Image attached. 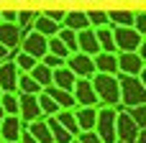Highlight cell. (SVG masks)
I'll return each instance as SVG.
<instances>
[{"label": "cell", "instance_id": "obj_1", "mask_svg": "<svg viewBox=\"0 0 146 143\" xmlns=\"http://www.w3.org/2000/svg\"><path fill=\"white\" fill-rule=\"evenodd\" d=\"M92 82V90L98 95V107L105 105V107H118L121 105V84H118V74H92L90 77Z\"/></svg>", "mask_w": 146, "mask_h": 143}, {"label": "cell", "instance_id": "obj_2", "mask_svg": "<svg viewBox=\"0 0 146 143\" xmlns=\"http://www.w3.org/2000/svg\"><path fill=\"white\" fill-rule=\"evenodd\" d=\"M118 84H121V107L133 110L146 105V90L139 77H128V74H118Z\"/></svg>", "mask_w": 146, "mask_h": 143}, {"label": "cell", "instance_id": "obj_3", "mask_svg": "<svg viewBox=\"0 0 146 143\" xmlns=\"http://www.w3.org/2000/svg\"><path fill=\"white\" fill-rule=\"evenodd\" d=\"M115 138L121 143H136V136H139V123L136 118L131 115V110L126 107H115Z\"/></svg>", "mask_w": 146, "mask_h": 143}, {"label": "cell", "instance_id": "obj_4", "mask_svg": "<svg viewBox=\"0 0 146 143\" xmlns=\"http://www.w3.org/2000/svg\"><path fill=\"white\" fill-rule=\"evenodd\" d=\"M115 107H105L100 105L98 107V118H95V133L100 136L103 143H115Z\"/></svg>", "mask_w": 146, "mask_h": 143}, {"label": "cell", "instance_id": "obj_5", "mask_svg": "<svg viewBox=\"0 0 146 143\" xmlns=\"http://www.w3.org/2000/svg\"><path fill=\"white\" fill-rule=\"evenodd\" d=\"M113 41H115V51H139L144 38L136 33L133 26H113Z\"/></svg>", "mask_w": 146, "mask_h": 143}, {"label": "cell", "instance_id": "obj_6", "mask_svg": "<svg viewBox=\"0 0 146 143\" xmlns=\"http://www.w3.org/2000/svg\"><path fill=\"white\" fill-rule=\"evenodd\" d=\"M46 36H41V33H36L33 28L31 31H26L23 36H21V43H18V51H23V54H28V56H33V59H44V54H46Z\"/></svg>", "mask_w": 146, "mask_h": 143}, {"label": "cell", "instance_id": "obj_7", "mask_svg": "<svg viewBox=\"0 0 146 143\" xmlns=\"http://www.w3.org/2000/svg\"><path fill=\"white\" fill-rule=\"evenodd\" d=\"M72 97L80 107H98V95L92 90V82L85 79V77H77L74 79V87H72Z\"/></svg>", "mask_w": 146, "mask_h": 143}, {"label": "cell", "instance_id": "obj_8", "mask_svg": "<svg viewBox=\"0 0 146 143\" xmlns=\"http://www.w3.org/2000/svg\"><path fill=\"white\" fill-rule=\"evenodd\" d=\"M64 64L72 69V74H74V77H85V79H90V77L95 74V61H92V56H90V54L74 51V54H69V56H67V61H64Z\"/></svg>", "mask_w": 146, "mask_h": 143}, {"label": "cell", "instance_id": "obj_9", "mask_svg": "<svg viewBox=\"0 0 146 143\" xmlns=\"http://www.w3.org/2000/svg\"><path fill=\"white\" fill-rule=\"evenodd\" d=\"M18 67L13 59L0 61V92H18Z\"/></svg>", "mask_w": 146, "mask_h": 143}, {"label": "cell", "instance_id": "obj_10", "mask_svg": "<svg viewBox=\"0 0 146 143\" xmlns=\"http://www.w3.org/2000/svg\"><path fill=\"white\" fill-rule=\"evenodd\" d=\"M141 69H144V61L136 51H118V74L139 77Z\"/></svg>", "mask_w": 146, "mask_h": 143}, {"label": "cell", "instance_id": "obj_11", "mask_svg": "<svg viewBox=\"0 0 146 143\" xmlns=\"http://www.w3.org/2000/svg\"><path fill=\"white\" fill-rule=\"evenodd\" d=\"M18 118L26 123H33L41 118V110H38V100L36 95H18Z\"/></svg>", "mask_w": 146, "mask_h": 143}, {"label": "cell", "instance_id": "obj_12", "mask_svg": "<svg viewBox=\"0 0 146 143\" xmlns=\"http://www.w3.org/2000/svg\"><path fill=\"white\" fill-rule=\"evenodd\" d=\"M23 128H26V125H23V120H21L18 115H5V118L0 120V138L5 143H18Z\"/></svg>", "mask_w": 146, "mask_h": 143}, {"label": "cell", "instance_id": "obj_13", "mask_svg": "<svg viewBox=\"0 0 146 143\" xmlns=\"http://www.w3.org/2000/svg\"><path fill=\"white\" fill-rule=\"evenodd\" d=\"M77 51L82 54H100V43H98V36H95V28H82L77 31Z\"/></svg>", "mask_w": 146, "mask_h": 143}, {"label": "cell", "instance_id": "obj_14", "mask_svg": "<svg viewBox=\"0 0 146 143\" xmlns=\"http://www.w3.org/2000/svg\"><path fill=\"white\" fill-rule=\"evenodd\" d=\"M95 61V72L98 74H118V54H108V51H100L92 56Z\"/></svg>", "mask_w": 146, "mask_h": 143}, {"label": "cell", "instance_id": "obj_15", "mask_svg": "<svg viewBox=\"0 0 146 143\" xmlns=\"http://www.w3.org/2000/svg\"><path fill=\"white\" fill-rule=\"evenodd\" d=\"M21 28L15 26V23H5V20H0V43L3 46H8L10 51L13 49H18V43H21Z\"/></svg>", "mask_w": 146, "mask_h": 143}, {"label": "cell", "instance_id": "obj_16", "mask_svg": "<svg viewBox=\"0 0 146 143\" xmlns=\"http://www.w3.org/2000/svg\"><path fill=\"white\" fill-rule=\"evenodd\" d=\"M44 92H46V95L59 105V110H74V107H77V102H74L72 92H67V90H59V87L49 84V87H44Z\"/></svg>", "mask_w": 146, "mask_h": 143}, {"label": "cell", "instance_id": "obj_17", "mask_svg": "<svg viewBox=\"0 0 146 143\" xmlns=\"http://www.w3.org/2000/svg\"><path fill=\"white\" fill-rule=\"evenodd\" d=\"M74 74H72V69L64 64V67H59V69H51V84L54 87H59V90H67V92H72V87H74Z\"/></svg>", "mask_w": 146, "mask_h": 143}, {"label": "cell", "instance_id": "obj_18", "mask_svg": "<svg viewBox=\"0 0 146 143\" xmlns=\"http://www.w3.org/2000/svg\"><path fill=\"white\" fill-rule=\"evenodd\" d=\"M74 120L80 130H95V118H98V107H74Z\"/></svg>", "mask_w": 146, "mask_h": 143}, {"label": "cell", "instance_id": "obj_19", "mask_svg": "<svg viewBox=\"0 0 146 143\" xmlns=\"http://www.w3.org/2000/svg\"><path fill=\"white\" fill-rule=\"evenodd\" d=\"M36 33H41V36H46V38H51V36H56V31L62 28L56 20H51V18H46L41 10H38V15H36V20H33V26H31Z\"/></svg>", "mask_w": 146, "mask_h": 143}, {"label": "cell", "instance_id": "obj_20", "mask_svg": "<svg viewBox=\"0 0 146 143\" xmlns=\"http://www.w3.org/2000/svg\"><path fill=\"white\" fill-rule=\"evenodd\" d=\"M26 130H28L38 143H54L51 130H49V125H46L44 118H38V120H33V123H26Z\"/></svg>", "mask_w": 146, "mask_h": 143}, {"label": "cell", "instance_id": "obj_21", "mask_svg": "<svg viewBox=\"0 0 146 143\" xmlns=\"http://www.w3.org/2000/svg\"><path fill=\"white\" fill-rule=\"evenodd\" d=\"M62 26H64V28H72V31L90 28V23H87V13H85V10H67Z\"/></svg>", "mask_w": 146, "mask_h": 143}, {"label": "cell", "instance_id": "obj_22", "mask_svg": "<svg viewBox=\"0 0 146 143\" xmlns=\"http://www.w3.org/2000/svg\"><path fill=\"white\" fill-rule=\"evenodd\" d=\"M133 13L131 8H110L108 10V23L110 26H133Z\"/></svg>", "mask_w": 146, "mask_h": 143}, {"label": "cell", "instance_id": "obj_23", "mask_svg": "<svg viewBox=\"0 0 146 143\" xmlns=\"http://www.w3.org/2000/svg\"><path fill=\"white\" fill-rule=\"evenodd\" d=\"M46 120V125H49V130H51V138H54V143H69V141H74V136L51 115V118H44Z\"/></svg>", "mask_w": 146, "mask_h": 143}, {"label": "cell", "instance_id": "obj_24", "mask_svg": "<svg viewBox=\"0 0 146 143\" xmlns=\"http://www.w3.org/2000/svg\"><path fill=\"white\" fill-rule=\"evenodd\" d=\"M95 36H98L100 51L118 54V51H115V41H113V26H100V28H95Z\"/></svg>", "mask_w": 146, "mask_h": 143}, {"label": "cell", "instance_id": "obj_25", "mask_svg": "<svg viewBox=\"0 0 146 143\" xmlns=\"http://www.w3.org/2000/svg\"><path fill=\"white\" fill-rule=\"evenodd\" d=\"M28 74H31V79H33V82H36V84H38L41 90L51 84V69H49V67H46L44 61H36V67H33V69H31Z\"/></svg>", "mask_w": 146, "mask_h": 143}, {"label": "cell", "instance_id": "obj_26", "mask_svg": "<svg viewBox=\"0 0 146 143\" xmlns=\"http://www.w3.org/2000/svg\"><path fill=\"white\" fill-rule=\"evenodd\" d=\"M36 100H38V110H41V118H51V115H56L59 113V105L41 90L38 95H36Z\"/></svg>", "mask_w": 146, "mask_h": 143}, {"label": "cell", "instance_id": "obj_27", "mask_svg": "<svg viewBox=\"0 0 146 143\" xmlns=\"http://www.w3.org/2000/svg\"><path fill=\"white\" fill-rule=\"evenodd\" d=\"M36 15H38V10H18V15H15V26L21 28V33H26V31H31V26H33V20H36Z\"/></svg>", "mask_w": 146, "mask_h": 143}, {"label": "cell", "instance_id": "obj_28", "mask_svg": "<svg viewBox=\"0 0 146 143\" xmlns=\"http://www.w3.org/2000/svg\"><path fill=\"white\" fill-rule=\"evenodd\" d=\"M41 92V87L31 79V74H18V95H38Z\"/></svg>", "mask_w": 146, "mask_h": 143}, {"label": "cell", "instance_id": "obj_29", "mask_svg": "<svg viewBox=\"0 0 146 143\" xmlns=\"http://www.w3.org/2000/svg\"><path fill=\"white\" fill-rule=\"evenodd\" d=\"M85 13H87V23H90V28L110 26V23H108V10H100V8H90V10H85Z\"/></svg>", "mask_w": 146, "mask_h": 143}, {"label": "cell", "instance_id": "obj_30", "mask_svg": "<svg viewBox=\"0 0 146 143\" xmlns=\"http://www.w3.org/2000/svg\"><path fill=\"white\" fill-rule=\"evenodd\" d=\"M56 38L69 49V54H74V51H77V31H72V28H64V26H62V28L56 31Z\"/></svg>", "mask_w": 146, "mask_h": 143}, {"label": "cell", "instance_id": "obj_31", "mask_svg": "<svg viewBox=\"0 0 146 143\" xmlns=\"http://www.w3.org/2000/svg\"><path fill=\"white\" fill-rule=\"evenodd\" d=\"M0 105L5 115H18V92H0Z\"/></svg>", "mask_w": 146, "mask_h": 143}, {"label": "cell", "instance_id": "obj_32", "mask_svg": "<svg viewBox=\"0 0 146 143\" xmlns=\"http://www.w3.org/2000/svg\"><path fill=\"white\" fill-rule=\"evenodd\" d=\"M54 118H56V120H59V123H62V125H64V128H67L72 136H77V133H80V128H77V120H74V113H72V110H59Z\"/></svg>", "mask_w": 146, "mask_h": 143}, {"label": "cell", "instance_id": "obj_33", "mask_svg": "<svg viewBox=\"0 0 146 143\" xmlns=\"http://www.w3.org/2000/svg\"><path fill=\"white\" fill-rule=\"evenodd\" d=\"M13 61H15V67H18V72H23V74H28L33 67H36V61L38 59H33V56H28V54H23V51H15V56H13Z\"/></svg>", "mask_w": 146, "mask_h": 143}, {"label": "cell", "instance_id": "obj_34", "mask_svg": "<svg viewBox=\"0 0 146 143\" xmlns=\"http://www.w3.org/2000/svg\"><path fill=\"white\" fill-rule=\"evenodd\" d=\"M46 54H54V56H62V59H67L69 56V49L56 38V36H51L49 41H46Z\"/></svg>", "mask_w": 146, "mask_h": 143}, {"label": "cell", "instance_id": "obj_35", "mask_svg": "<svg viewBox=\"0 0 146 143\" xmlns=\"http://www.w3.org/2000/svg\"><path fill=\"white\" fill-rule=\"evenodd\" d=\"M133 28H136V33L146 38V10H136L133 13Z\"/></svg>", "mask_w": 146, "mask_h": 143}, {"label": "cell", "instance_id": "obj_36", "mask_svg": "<svg viewBox=\"0 0 146 143\" xmlns=\"http://www.w3.org/2000/svg\"><path fill=\"white\" fill-rule=\"evenodd\" d=\"M74 138H77L80 143H103V141H100V136H98L95 130H80Z\"/></svg>", "mask_w": 146, "mask_h": 143}, {"label": "cell", "instance_id": "obj_37", "mask_svg": "<svg viewBox=\"0 0 146 143\" xmlns=\"http://www.w3.org/2000/svg\"><path fill=\"white\" fill-rule=\"evenodd\" d=\"M49 69H59V67H64V61L67 59H62V56H54V54H44V59H41Z\"/></svg>", "mask_w": 146, "mask_h": 143}, {"label": "cell", "instance_id": "obj_38", "mask_svg": "<svg viewBox=\"0 0 146 143\" xmlns=\"http://www.w3.org/2000/svg\"><path fill=\"white\" fill-rule=\"evenodd\" d=\"M46 18H51V20H56L59 26H62V20H64V13L67 10H62V8H46V10H41Z\"/></svg>", "mask_w": 146, "mask_h": 143}, {"label": "cell", "instance_id": "obj_39", "mask_svg": "<svg viewBox=\"0 0 146 143\" xmlns=\"http://www.w3.org/2000/svg\"><path fill=\"white\" fill-rule=\"evenodd\" d=\"M131 115L136 118L139 128H146V105H141V107H133V110H131Z\"/></svg>", "mask_w": 146, "mask_h": 143}, {"label": "cell", "instance_id": "obj_40", "mask_svg": "<svg viewBox=\"0 0 146 143\" xmlns=\"http://www.w3.org/2000/svg\"><path fill=\"white\" fill-rule=\"evenodd\" d=\"M15 51H18V49H13V51H10L8 46H3V43H0V61H5V59H13V56H15Z\"/></svg>", "mask_w": 146, "mask_h": 143}, {"label": "cell", "instance_id": "obj_41", "mask_svg": "<svg viewBox=\"0 0 146 143\" xmlns=\"http://www.w3.org/2000/svg\"><path fill=\"white\" fill-rule=\"evenodd\" d=\"M18 143H38V141H36V138H33V136H31L26 128H23V130H21V138H18Z\"/></svg>", "mask_w": 146, "mask_h": 143}, {"label": "cell", "instance_id": "obj_42", "mask_svg": "<svg viewBox=\"0 0 146 143\" xmlns=\"http://www.w3.org/2000/svg\"><path fill=\"white\" fill-rule=\"evenodd\" d=\"M0 13H3V20H5V23H15L18 10H0Z\"/></svg>", "mask_w": 146, "mask_h": 143}, {"label": "cell", "instance_id": "obj_43", "mask_svg": "<svg viewBox=\"0 0 146 143\" xmlns=\"http://www.w3.org/2000/svg\"><path fill=\"white\" fill-rule=\"evenodd\" d=\"M136 54L141 56V61H144V64H146V38H144V41H141V46H139V51H136Z\"/></svg>", "mask_w": 146, "mask_h": 143}, {"label": "cell", "instance_id": "obj_44", "mask_svg": "<svg viewBox=\"0 0 146 143\" xmlns=\"http://www.w3.org/2000/svg\"><path fill=\"white\" fill-rule=\"evenodd\" d=\"M136 143H146V128H139V136H136Z\"/></svg>", "mask_w": 146, "mask_h": 143}, {"label": "cell", "instance_id": "obj_45", "mask_svg": "<svg viewBox=\"0 0 146 143\" xmlns=\"http://www.w3.org/2000/svg\"><path fill=\"white\" fill-rule=\"evenodd\" d=\"M139 79H141V84H144V90H146V64H144V69H141V74H139Z\"/></svg>", "mask_w": 146, "mask_h": 143}, {"label": "cell", "instance_id": "obj_46", "mask_svg": "<svg viewBox=\"0 0 146 143\" xmlns=\"http://www.w3.org/2000/svg\"><path fill=\"white\" fill-rule=\"evenodd\" d=\"M3 118H5V110H3V105H0V120H3Z\"/></svg>", "mask_w": 146, "mask_h": 143}, {"label": "cell", "instance_id": "obj_47", "mask_svg": "<svg viewBox=\"0 0 146 143\" xmlns=\"http://www.w3.org/2000/svg\"><path fill=\"white\" fill-rule=\"evenodd\" d=\"M69 143H80V141H77V138H74V141H69Z\"/></svg>", "mask_w": 146, "mask_h": 143}, {"label": "cell", "instance_id": "obj_48", "mask_svg": "<svg viewBox=\"0 0 146 143\" xmlns=\"http://www.w3.org/2000/svg\"><path fill=\"white\" fill-rule=\"evenodd\" d=\"M0 20H3V13H0Z\"/></svg>", "mask_w": 146, "mask_h": 143}, {"label": "cell", "instance_id": "obj_49", "mask_svg": "<svg viewBox=\"0 0 146 143\" xmlns=\"http://www.w3.org/2000/svg\"><path fill=\"white\" fill-rule=\"evenodd\" d=\"M0 143H5V141H3V138H0Z\"/></svg>", "mask_w": 146, "mask_h": 143}, {"label": "cell", "instance_id": "obj_50", "mask_svg": "<svg viewBox=\"0 0 146 143\" xmlns=\"http://www.w3.org/2000/svg\"><path fill=\"white\" fill-rule=\"evenodd\" d=\"M115 143H121V141H115Z\"/></svg>", "mask_w": 146, "mask_h": 143}]
</instances>
